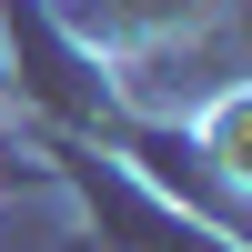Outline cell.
<instances>
[{
  "label": "cell",
  "mask_w": 252,
  "mask_h": 252,
  "mask_svg": "<svg viewBox=\"0 0 252 252\" xmlns=\"http://www.w3.org/2000/svg\"><path fill=\"white\" fill-rule=\"evenodd\" d=\"M192 152L212 161L222 182H242V192H252V81H242V91H222L212 111H202V131H192Z\"/></svg>",
  "instance_id": "6da1fadb"
}]
</instances>
